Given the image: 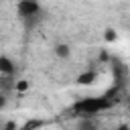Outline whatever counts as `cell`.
<instances>
[{
	"mask_svg": "<svg viewBox=\"0 0 130 130\" xmlns=\"http://www.w3.org/2000/svg\"><path fill=\"white\" fill-rule=\"evenodd\" d=\"M77 130H93V128H77Z\"/></svg>",
	"mask_w": 130,
	"mask_h": 130,
	"instance_id": "12",
	"label": "cell"
},
{
	"mask_svg": "<svg viewBox=\"0 0 130 130\" xmlns=\"http://www.w3.org/2000/svg\"><path fill=\"white\" fill-rule=\"evenodd\" d=\"M26 87H28V83H26L24 79H20V81H16V83H14V91H24Z\"/></svg>",
	"mask_w": 130,
	"mask_h": 130,
	"instance_id": "8",
	"label": "cell"
},
{
	"mask_svg": "<svg viewBox=\"0 0 130 130\" xmlns=\"http://www.w3.org/2000/svg\"><path fill=\"white\" fill-rule=\"evenodd\" d=\"M47 122L45 120H41V118H35V120H28L24 126H18V130H39L41 126H45Z\"/></svg>",
	"mask_w": 130,
	"mask_h": 130,
	"instance_id": "6",
	"label": "cell"
},
{
	"mask_svg": "<svg viewBox=\"0 0 130 130\" xmlns=\"http://www.w3.org/2000/svg\"><path fill=\"white\" fill-rule=\"evenodd\" d=\"M16 73V63L8 55H0V75L2 77H14Z\"/></svg>",
	"mask_w": 130,
	"mask_h": 130,
	"instance_id": "3",
	"label": "cell"
},
{
	"mask_svg": "<svg viewBox=\"0 0 130 130\" xmlns=\"http://www.w3.org/2000/svg\"><path fill=\"white\" fill-rule=\"evenodd\" d=\"M0 130H18V126H16V122H4Z\"/></svg>",
	"mask_w": 130,
	"mask_h": 130,
	"instance_id": "9",
	"label": "cell"
},
{
	"mask_svg": "<svg viewBox=\"0 0 130 130\" xmlns=\"http://www.w3.org/2000/svg\"><path fill=\"white\" fill-rule=\"evenodd\" d=\"M104 39H106L108 43H114V41L118 39V35H116V30H114V28H106V35H104Z\"/></svg>",
	"mask_w": 130,
	"mask_h": 130,
	"instance_id": "7",
	"label": "cell"
},
{
	"mask_svg": "<svg viewBox=\"0 0 130 130\" xmlns=\"http://www.w3.org/2000/svg\"><path fill=\"white\" fill-rule=\"evenodd\" d=\"M6 104H8V93L0 91V110H4V108H6Z\"/></svg>",
	"mask_w": 130,
	"mask_h": 130,
	"instance_id": "10",
	"label": "cell"
},
{
	"mask_svg": "<svg viewBox=\"0 0 130 130\" xmlns=\"http://www.w3.org/2000/svg\"><path fill=\"white\" fill-rule=\"evenodd\" d=\"M110 108H114L112 93H102V95H85V98L75 100L71 106V112L81 118H91V116H98Z\"/></svg>",
	"mask_w": 130,
	"mask_h": 130,
	"instance_id": "1",
	"label": "cell"
},
{
	"mask_svg": "<svg viewBox=\"0 0 130 130\" xmlns=\"http://www.w3.org/2000/svg\"><path fill=\"white\" fill-rule=\"evenodd\" d=\"M16 14L26 22V24H35V20L41 18L43 14V6L39 0H18L16 2Z\"/></svg>",
	"mask_w": 130,
	"mask_h": 130,
	"instance_id": "2",
	"label": "cell"
},
{
	"mask_svg": "<svg viewBox=\"0 0 130 130\" xmlns=\"http://www.w3.org/2000/svg\"><path fill=\"white\" fill-rule=\"evenodd\" d=\"M53 53H55L59 59H69L71 49H69V45H65V43H57V45H55V49H53Z\"/></svg>",
	"mask_w": 130,
	"mask_h": 130,
	"instance_id": "5",
	"label": "cell"
},
{
	"mask_svg": "<svg viewBox=\"0 0 130 130\" xmlns=\"http://www.w3.org/2000/svg\"><path fill=\"white\" fill-rule=\"evenodd\" d=\"M116 130H130V126H128V124H120Z\"/></svg>",
	"mask_w": 130,
	"mask_h": 130,
	"instance_id": "11",
	"label": "cell"
},
{
	"mask_svg": "<svg viewBox=\"0 0 130 130\" xmlns=\"http://www.w3.org/2000/svg\"><path fill=\"white\" fill-rule=\"evenodd\" d=\"M95 79H98V73H95L93 69H87V71H81L75 81H77L79 85H91Z\"/></svg>",
	"mask_w": 130,
	"mask_h": 130,
	"instance_id": "4",
	"label": "cell"
}]
</instances>
